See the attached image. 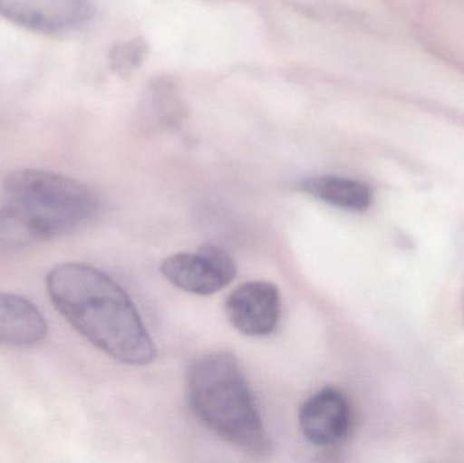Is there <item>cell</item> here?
<instances>
[{
	"mask_svg": "<svg viewBox=\"0 0 464 463\" xmlns=\"http://www.w3.org/2000/svg\"><path fill=\"white\" fill-rule=\"evenodd\" d=\"M226 313L231 325L245 336H269L280 321V294L267 282L246 283L228 296Z\"/></svg>",
	"mask_w": 464,
	"mask_h": 463,
	"instance_id": "obj_6",
	"label": "cell"
},
{
	"mask_svg": "<svg viewBox=\"0 0 464 463\" xmlns=\"http://www.w3.org/2000/svg\"><path fill=\"white\" fill-rule=\"evenodd\" d=\"M300 189L324 203L351 212H364L372 206V189L359 179L318 176L303 179Z\"/></svg>",
	"mask_w": 464,
	"mask_h": 463,
	"instance_id": "obj_9",
	"label": "cell"
},
{
	"mask_svg": "<svg viewBox=\"0 0 464 463\" xmlns=\"http://www.w3.org/2000/svg\"><path fill=\"white\" fill-rule=\"evenodd\" d=\"M303 435L316 448H334L351 434L352 410L337 389L326 388L311 396L300 408Z\"/></svg>",
	"mask_w": 464,
	"mask_h": 463,
	"instance_id": "obj_7",
	"label": "cell"
},
{
	"mask_svg": "<svg viewBox=\"0 0 464 463\" xmlns=\"http://www.w3.org/2000/svg\"><path fill=\"white\" fill-rule=\"evenodd\" d=\"M160 272L179 290L208 296L231 285L237 265L226 250L206 245L195 253L170 256L163 261Z\"/></svg>",
	"mask_w": 464,
	"mask_h": 463,
	"instance_id": "obj_4",
	"label": "cell"
},
{
	"mask_svg": "<svg viewBox=\"0 0 464 463\" xmlns=\"http://www.w3.org/2000/svg\"><path fill=\"white\" fill-rule=\"evenodd\" d=\"M100 209L97 193L78 179L38 169L13 171L0 190V253L79 230Z\"/></svg>",
	"mask_w": 464,
	"mask_h": 463,
	"instance_id": "obj_2",
	"label": "cell"
},
{
	"mask_svg": "<svg viewBox=\"0 0 464 463\" xmlns=\"http://www.w3.org/2000/svg\"><path fill=\"white\" fill-rule=\"evenodd\" d=\"M60 314L95 347L120 363L147 366L158 350L124 288L94 266L65 263L46 276Z\"/></svg>",
	"mask_w": 464,
	"mask_h": 463,
	"instance_id": "obj_1",
	"label": "cell"
},
{
	"mask_svg": "<svg viewBox=\"0 0 464 463\" xmlns=\"http://www.w3.org/2000/svg\"><path fill=\"white\" fill-rule=\"evenodd\" d=\"M48 334V323L38 307L24 296L0 291V344L29 348Z\"/></svg>",
	"mask_w": 464,
	"mask_h": 463,
	"instance_id": "obj_8",
	"label": "cell"
},
{
	"mask_svg": "<svg viewBox=\"0 0 464 463\" xmlns=\"http://www.w3.org/2000/svg\"><path fill=\"white\" fill-rule=\"evenodd\" d=\"M141 121L149 127H174L184 120L185 106L173 82L154 78L144 87L140 100Z\"/></svg>",
	"mask_w": 464,
	"mask_h": 463,
	"instance_id": "obj_10",
	"label": "cell"
},
{
	"mask_svg": "<svg viewBox=\"0 0 464 463\" xmlns=\"http://www.w3.org/2000/svg\"><path fill=\"white\" fill-rule=\"evenodd\" d=\"M147 56V43L143 38H133L117 43L109 52V65L120 76H128L143 64Z\"/></svg>",
	"mask_w": 464,
	"mask_h": 463,
	"instance_id": "obj_11",
	"label": "cell"
},
{
	"mask_svg": "<svg viewBox=\"0 0 464 463\" xmlns=\"http://www.w3.org/2000/svg\"><path fill=\"white\" fill-rule=\"evenodd\" d=\"M188 401L196 419L220 439L251 456L272 451L253 393L232 353H206L190 364Z\"/></svg>",
	"mask_w": 464,
	"mask_h": 463,
	"instance_id": "obj_3",
	"label": "cell"
},
{
	"mask_svg": "<svg viewBox=\"0 0 464 463\" xmlns=\"http://www.w3.org/2000/svg\"><path fill=\"white\" fill-rule=\"evenodd\" d=\"M0 16L41 33L65 34L81 29L92 16V0H0Z\"/></svg>",
	"mask_w": 464,
	"mask_h": 463,
	"instance_id": "obj_5",
	"label": "cell"
}]
</instances>
